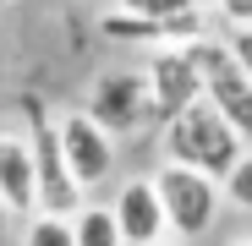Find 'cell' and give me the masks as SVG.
I'll list each match as a JSON object with an SVG mask.
<instances>
[{"label":"cell","instance_id":"cell-15","mask_svg":"<svg viewBox=\"0 0 252 246\" xmlns=\"http://www.w3.org/2000/svg\"><path fill=\"white\" fill-rule=\"evenodd\" d=\"M214 6H220V17H225L230 27H247V22H252V0H214Z\"/></svg>","mask_w":252,"mask_h":246},{"label":"cell","instance_id":"cell-18","mask_svg":"<svg viewBox=\"0 0 252 246\" xmlns=\"http://www.w3.org/2000/svg\"><path fill=\"white\" fill-rule=\"evenodd\" d=\"M0 6H11V0H0Z\"/></svg>","mask_w":252,"mask_h":246},{"label":"cell","instance_id":"cell-11","mask_svg":"<svg viewBox=\"0 0 252 246\" xmlns=\"http://www.w3.org/2000/svg\"><path fill=\"white\" fill-rule=\"evenodd\" d=\"M71 224H77V246H115V241H121L115 208H77Z\"/></svg>","mask_w":252,"mask_h":246},{"label":"cell","instance_id":"cell-2","mask_svg":"<svg viewBox=\"0 0 252 246\" xmlns=\"http://www.w3.org/2000/svg\"><path fill=\"white\" fill-rule=\"evenodd\" d=\"M154 181H159V197H164V214H170V235L176 241H197V235L214 230L220 202H225V181L220 175L170 159V164L154 170Z\"/></svg>","mask_w":252,"mask_h":246},{"label":"cell","instance_id":"cell-7","mask_svg":"<svg viewBox=\"0 0 252 246\" xmlns=\"http://www.w3.org/2000/svg\"><path fill=\"white\" fill-rule=\"evenodd\" d=\"M143 71H148V88H154V120H170L192 99H203V66L192 60L187 38H181L176 50H154Z\"/></svg>","mask_w":252,"mask_h":246},{"label":"cell","instance_id":"cell-4","mask_svg":"<svg viewBox=\"0 0 252 246\" xmlns=\"http://www.w3.org/2000/svg\"><path fill=\"white\" fill-rule=\"evenodd\" d=\"M187 50H192V60L203 66V93L252 137V77H247L241 55H236L230 44H220V38H203V33L187 38Z\"/></svg>","mask_w":252,"mask_h":246},{"label":"cell","instance_id":"cell-13","mask_svg":"<svg viewBox=\"0 0 252 246\" xmlns=\"http://www.w3.org/2000/svg\"><path fill=\"white\" fill-rule=\"evenodd\" d=\"M225 197L236 202V208H247V214H252V148L236 159V170L225 175Z\"/></svg>","mask_w":252,"mask_h":246},{"label":"cell","instance_id":"cell-6","mask_svg":"<svg viewBox=\"0 0 252 246\" xmlns=\"http://www.w3.org/2000/svg\"><path fill=\"white\" fill-rule=\"evenodd\" d=\"M61 148H66V164H71V175L82 186H104L115 175V132L104 126V120H94L88 109H71L61 115Z\"/></svg>","mask_w":252,"mask_h":246},{"label":"cell","instance_id":"cell-3","mask_svg":"<svg viewBox=\"0 0 252 246\" xmlns=\"http://www.w3.org/2000/svg\"><path fill=\"white\" fill-rule=\"evenodd\" d=\"M28 109V137H33V153H38V208H55V214H77L82 208V186L66 164V148H61V120L44 115V104H22Z\"/></svg>","mask_w":252,"mask_h":246},{"label":"cell","instance_id":"cell-16","mask_svg":"<svg viewBox=\"0 0 252 246\" xmlns=\"http://www.w3.org/2000/svg\"><path fill=\"white\" fill-rule=\"evenodd\" d=\"M230 50H236V55H241V66H247V77H252V22H247V27H236V33H230Z\"/></svg>","mask_w":252,"mask_h":246},{"label":"cell","instance_id":"cell-14","mask_svg":"<svg viewBox=\"0 0 252 246\" xmlns=\"http://www.w3.org/2000/svg\"><path fill=\"white\" fill-rule=\"evenodd\" d=\"M121 11H143V17H187V11H197V0H121Z\"/></svg>","mask_w":252,"mask_h":246},{"label":"cell","instance_id":"cell-17","mask_svg":"<svg viewBox=\"0 0 252 246\" xmlns=\"http://www.w3.org/2000/svg\"><path fill=\"white\" fill-rule=\"evenodd\" d=\"M11 219H17V214L6 208V197H0V241H6V235H11Z\"/></svg>","mask_w":252,"mask_h":246},{"label":"cell","instance_id":"cell-9","mask_svg":"<svg viewBox=\"0 0 252 246\" xmlns=\"http://www.w3.org/2000/svg\"><path fill=\"white\" fill-rule=\"evenodd\" d=\"M0 197H6L11 214H38V153L33 137L22 132H0Z\"/></svg>","mask_w":252,"mask_h":246},{"label":"cell","instance_id":"cell-10","mask_svg":"<svg viewBox=\"0 0 252 246\" xmlns=\"http://www.w3.org/2000/svg\"><path fill=\"white\" fill-rule=\"evenodd\" d=\"M197 33H203L197 11H187V17H143V11L104 17V38H115V44H159V38H197Z\"/></svg>","mask_w":252,"mask_h":246},{"label":"cell","instance_id":"cell-8","mask_svg":"<svg viewBox=\"0 0 252 246\" xmlns=\"http://www.w3.org/2000/svg\"><path fill=\"white\" fill-rule=\"evenodd\" d=\"M115 219H121V241L126 246H154L170 235V214H164V197L154 175H137L115 191Z\"/></svg>","mask_w":252,"mask_h":246},{"label":"cell","instance_id":"cell-12","mask_svg":"<svg viewBox=\"0 0 252 246\" xmlns=\"http://www.w3.org/2000/svg\"><path fill=\"white\" fill-rule=\"evenodd\" d=\"M28 246H77V224H71V214H55V208L28 214Z\"/></svg>","mask_w":252,"mask_h":246},{"label":"cell","instance_id":"cell-5","mask_svg":"<svg viewBox=\"0 0 252 246\" xmlns=\"http://www.w3.org/2000/svg\"><path fill=\"white\" fill-rule=\"evenodd\" d=\"M88 109L94 120H104V126L115 137H132L143 132L148 120H154V88H148V71H104L94 82V93H88Z\"/></svg>","mask_w":252,"mask_h":246},{"label":"cell","instance_id":"cell-1","mask_svg":"<svg viewBox=\"0 0 252 246\" xmlns=\"http://www.w3.org/2000/svg\"><path fill=\"white\" fill-rule=\"evenodd\" d=\"M247 142H252V137H247V132H241L208 93L192 99L181 115L164 120V153L181 159V164H197V170L220 175V181L236 170V159L247 153Z\"/></svg>","mask_w":252,"mask_h":246}]
</instances>
